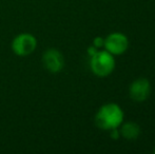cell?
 Wrapping results in <instances>:
<instances>
[{
	"label": "cell",
	"mask_w": 155,
	"mask_h": 154,
	"mask_svg": "<svg viewBox=\"0 0 155 154\" xmlns=\"http://www.w3.org/2000/svg\"><path fill=\"white\" fill-rule=\"evenodd\" d=\"M106 51L111 53L112 55H121L128 50L129 47V40L127 36L123 33H112L104 38V44Z\"/></svg>",
	"instance_id": "obj_4"
},
{
	"label": "cell",
	"mask_w": 155,
	"mask_h": 154,
	"mask_svg": "<svg viewBox=\"0 0 155 154\" xmlns=\"http://www.w3.org/2000/svg\"><path fill=\"white\" fill-rule=\"evenodd\" d=\"M110 135L113 139H118V137L120 136V131L118 130V128H115V129L110 130Z\"/></svg>",
	"instance_id": "obj_9"
},
{
	"label": "cell",
	"mask_w": 155,
	"mask_h": 154,
	"mask_svg": "<svg viewBox=\"0 0 155 154\" xmlns=\"http://www.w3.org/2000/svg\"><path fill=\"white\" fill-rule=\"evenodd\" d=\"M37 48V39L30 33L18 34L12 41V50L17 56L31 55Z\"/></svg>",
	"instance_id": "obj_3"
},
{
	"label": "cell",
	"mask_w": 155,
	"mask_h": 154,
	"mask_svg": "<svg viewBox=\"0 0 155 154\" xmlns=\"http://www.w3.org/2000/svg\"><path fill=\"white\" fill-rule=\"evenodd\" d=\"M119 131H120V135L124 138L128 140H135L137 139V137L140 134V127L136 123L128 121V123H124L121 126Z\"/></svg>",
	"instance_id": "obj_7"
},
{
	"label": "cell",
	"mask_w": 155,
	"mask_h": 154,
	"mask_svg": "<svg viewBox=\"0 0 155 154\" xmlns=\"http://www.w3.org/2000/svg\"><path fill=\"white\" fill-rule=\"evenodd\" d=\"M124 120V112L116 103H106L97 111L95 115V125L104 131L119 128Z\"/></svg>",
	"instance_id": "obj_1"
},
{
	"label": "cell",
	"mask_w": 155,
	"mask_h": 154,
	"mask_svg": "<svg viewBox=\"0 0 155 154\" xmlns=\"http://www.w3.org/2000/svg\"><path fill=\"white\" fill-rule=\"evenodd\" d=\"M154 153H155V150H154Z\"/></svg>",
	"instance_id": "obj_11"
},
{
	"label": "cell",
	"mask_w": 155,
	"mask_h": 154,
	"mask_svg": "<svg viewBox=\"0 0 155 154\" xmlns=\"http://www.w3.org/2000/svg\"><path fill=\"white\" fill-rule=\"evenodd\" d=\"M90 68L95 75L104 77L110 75L115 68L114 55L108 51H97L91 57Z\"/></svg>",
	"instance_id": "obj_2"
},
{
	"label": "cell",
	"mask_w": 155,
	"mask_h": 154,
	"mask_svg": "<svg viewBox=\"0 0 155 154\" xmlns=\"http://www.w3.org/2000/svg\"><path fill=\"white\" fill-rule=\"evenodd\" d=\"M98 51V49L96 47H94V45H92V47H90L88 49V53H89V55L92 57V56L94 55V54H96V52Z\"/></svg>",
	"instance_id": "obj_10"
},
{
	"label": "cell",
	"mask_w": 155,
	"mask_h": 154,
	"mask_svg": "<svg viewBox=\"0 0 155 154\" xmlns=\"http://www.w3.org/2000/svg\"><path fill=\"white\" fill-rule=\"evenodd\" d=\"M104 38H102V37H96L95 39H94V41H93V45L94 47H96L97 49H99V48H101V47H104Z\"/></svg>",
	"instance_id": "obj_8"
},
{
	"label": "cell",
	"mask_w": 155,
	"mask_h": 154,
	"mask_svg": "<svg viewBox=\"0 0 155 154\" xmlns=\"http://www.w3.org/2000/svg\"><path fill=\"white\" fill-rule=\"evenodd\" d=\"M151 94V84L146 78H138L134 80L129 87L130 98L137 103L147 100Z\"/></svg>",
	"instance_id": "obj_5"
},
{
	"label": "cell",
	"mask_w": 155,
	"mask_h": 154,
	"mask_svg": "<svg viewBox=\"0 0 155 154\" xmlns=\"http://www.w3.org/2000/svg\"><path fill=\"white\" fill-rule=\"evenodd\" d=\"M42 64L50 73H59L64 67V58L58 50L49 49L42 55Z\"/></svg>",
	"instance_id": "obj_6"
}]
</instances>
